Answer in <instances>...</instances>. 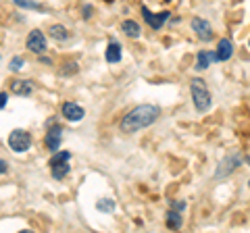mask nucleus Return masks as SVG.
<instances>
[{
	"instance_id": "f257e3e1",
	"label": "nucleus",
	"mask_w": 250,
	"mask_h": 233,
	"mask_svg": "<svg viewBox=\"0 0 250 233\" xmlns=\"http://www.w3.org/2000/svg\"><path fill=\"white\" fill-rule=\"evenodd\" d=\"M159 106H154V104H140L136 108H131V111L127 113L121 119V131L123 134H136V131L140 129H146V127H150L152 123L159 119Z\"/></svg>"
},
{
	"instance_id": "f03ea898",
	"label": "nucleus",
	"mask_w": 250,
	"mask_h": 233,
	"mask_svg": "<svg viewBox=\"0 0 250 233\" xmlns=\"http://www.w3.org/2000/svg\"><path fill=\"white\" fill-rule=\"evenodd\" d=\"M190 92H192V100H194V106H196L198 113H207L210 104H213V100H210V92L207 88L205 79H200V77H192L190 81Z\"/></svg>"
},
{
	"instance_id": "7ed1b4c3",
	"label": "nucleus",
	"mask_w": 250,
	"mask_h": 233,
	"mask_svg": "<svg viewBox=\"0 0 250 233\" xmlns=\"http://www.w3.org/2000/svg\"><path fill=\"white\" fill-rule=\"evenodd\" d=\"M9 148L13 152H27L31 148V134L25 129H13L9 134Z\"/></svg>"
},
{
	"instance_id": "20e7f679",
	"label": "nucleus",
	"mask_w": 250,
	"mask_h": 233,
	"mask_svg": "<svg viewBox=\"0 0 250 233\" xmlns=\"http://www.w3.org/2000/svg\"><path fill=\"white\" fill-rule=\"evenodd\" d=\"M242 158L240 154H231V156H225L221 162H219V167H217V171H215V179H221V177H228V175H231L233 171H236L240 165H242Z\"/></svg>"
},
{
	"instance_id": "39448f33",
	"label": "nucleus",
	"mask_w": 250,
	"mask_h": 233,
	"mask_svg": "<svg viewBox=\"0 0 250 233\" xmlns=\"http://www.w3.org/2000/svg\"><path fill=\"white\" fill-rule=\"evenodd\" d=\"M142 15H144V21L150 25L154 32H159V29L165 25V21L171 17V13L169 11H163V13H152L148 6H142Z\"/></svg>"
},
{
	"instance_id": "423d86ee",
	"label": "nucleus",
	"mask_w": 250,
	"mask_h": 233,
	"mask_svg": "<svg viewBox=\"0 0 250 233\" xmlns=\"http://www.w3.org/2000/svg\"><path fill=\"white\" fill-rule=\"evenodd\" d=\"M192 29H194V34H196V38L200 42H208V40H213V27H210V23L207 19H202V17H194L192 19Z\"/></svg>"
},
{
	"instance_id": "0eeeda50",
	"label": "nucleus",
	"mask_w": 250,
	"mask_h": 233,
	"mask_svg": "<svg viewBox=\"0 0 250 233\" xmlns=\"http://www.w3.org/2000/svg\"><path fill=\"white\" fill-rule=\"evenodd\" d=\"M25 44H27V48L31 52H36V54H44L46 52V36L40 32V29H34V32H29Z\"/></svg>"
},
{
	"instance_id": "6e6552de",
	"label": "nucleus",
	"mask_w": 250,
	"mask_h": 233,
	"mask_svg": "<svg viewBox=\"0 0 250 233\" xmlns=\"http://www.w3.org/2000/svg\"><path fill=\"white\" fill-rule=\"evenodd\" d=\"M61 115L65 116L67 121L77 123V121H82V119H83L85 111H83L80 104H75V102H65V104H62V108H61Z\"/></svg>"
},
{
	"instance_id": "1a4fd4ad",
	"label": "nucleus",
	"mask_w": 250,
	"mask_h": 233,
	"mask_svg": "<svg viewBox=\"0 0 250 233\" xmlns=\"http://www.w3.org/2000/svg\"><path fill=\"white\" fill-rule=\"evenodd\" d=\"M44 142H46V148H48L50 152H59L61 142H62V127L61 125L50 127L48 134H46V137H44Z\"/></svg>"
},
{
	"instance_id": "9d476101",
	"label": "nucleus",
	"mask_w": 250,
	"mask_h": 233,
	"mask_svg": "<svg viewBox=\"0 0 250 233\" xmlns=\"http://www.w3.org/2000/svg\"><path fill=\"white\" fill-rule=\"evenodd\" d=\"M213 63H217V52L213 50H200L196 54V71H205V69H208Z\"/></svg>"
},
{
	"instance_id": "9b49d317",
	"label": "nucleus",
	"mask_w": 250,
	"mask_h": 233,
	"mask_svg": "<svg viewBox=\"0 0 250 233\" xmlns=\"http://www.w3.org/2000/svg\"><path fill=\"white\" fill-rule=\"evenodd\" d=\"M233 57V44L229 38H223V40H219L217 44V60H221V63H225V60H229Z\"/></svg>"
},
{
	"instance_id": "f8f14e48",
	"label": "nucleus",
	"mask_w": 250,
	"mask_h": 233,
	"mask_svg": "<svg viewBox=\"0 0 250 233\" xmlns=\"http://www.w3.org/2000/svg\"><path fill=\"white\" fill-rule=\"evenodd\" d=\"M104 58H106V63H111V65H117L121 60V44L119 42H108L106 46V50H104Z\"/></svg>"
},
{
	"instance_id": "ddd939ff",
	"label": "nucleus",
	"mask_w": 250,
	"mask_h": 233,
	"mask_svg": "<svg viewBox=\"0 0 250 233\" xmlns=\"http://www.w3.org/2000/svg\"><path fill=\"white\" fill-rule=\"evenodd\" d=\"M11 92L17 96H29L31 92H34V85H31V81H27V79H15L11 83Z\"/></svg>"
},
{
	"instance_id": "4468645a",
	"label": "nucleus",
	"mask_w": 250,
	"mask_h": 233,
	"mask_svg": "<svg viewBox=\"0 0 250 233\" xmlns=\"http://www.w3.org/2000/svg\"><path fill=\"white\" fill-rule=\"evenodd\" d=\"M165 225H167V229H179L184 225V219H182V214H179L177 211H171L165 214Z\"/></svg>"
},
{
	"instance_id": "2eb2a0df",
	"label": "nucleus",
	"mask_w": 250,
	"mask_h": 233,
	"mask_svg": "<svg viewBox=\"0 0 250 233\" xmlns=\"http://www.w3.org/2000/svg\"><path fill=\"white\" fill-rule=\"evenodd\" d=\"M69 160H62V162H57V165H50V173H52V177L54 179H62V177H67L69 175Z\"/></svg>"
},
{
	"instance_id": "dca6fc26",
	"label": "nucleus",
	"mask_w": 250,
	"mask_h": 233,
	"mask_svg": "<svg viewBox=\"0 0 250 233\" xmlns=\"http://www.w3.org/2000/svg\"><path fill=\"white\" fill-rule=\"evenodd\" d=\"M48 36L57 42H67L69 40V32H67V27H62V25H50Z\"/></svg>"
},
{
	"instance_id": "f3484780",
	"label": "nucleus",
	"mask_w": 250,
	"mask_h": 233,
	"mask_svg": "<svg viewBox=\"0 0 250 233\" xmlns=\"http://www.w3.org/2000/svg\"><path fill=\"white\" fill-rule=\"evenodd\" d=\"M121 29H123V34L127 36V38H140V25L136 21H131V19H127V21H123L121 23Z\"/></svg>"
},
{
	"instance_id": "a211bd4d",
	"label": "nucleus",
	"mask_w": 250,
	"mask_h": 233,
	"mask_svg": "<svg viewBox=\"0 0 250 233\" xmlns=\"http://www.w3.org/2000/svg\"><path fill=\"white\" fill-rule=\"evenodd\" d=\"M13 2L17 6H21V9H27V11H46L40 2H34V0H13Z\"/></svg>"
},
{
	"instance_id": "6ab92c4d",
	"label": "nucleus",
	"mask_w": 250,
	"mask_h": 233,
	"mask_svg": "<svg viewBox=\"0 0 250 233\" xmlns=\"http://www.w3.org/2000/svg\"><path fill=\"white\" fill-rule=\"evenodd\" d=\"M96 208L100 213H113L115 211V200L113 198H100L96 202Z\"/></svg>"
},
{
	"instance_id": "aec40b11",
	"label": "nucleus",
	"mask_w": 250,
	"mask_h": 233,
	"mask_svg": "<svg viewBox=\"0 0 250 233\" xmlns=\"http://www.w3.org/2000/svg\"><path fill=\"white\" fill-rule=\"evenodd\" d=\"M62 160H71V152L62 150V152H59V154H54V156L50 158V165H57V162H62Z\"/></svg>"
},
{
	"instance_id": "412c9836",
	"label": "nucleus",
	"mask_w": 250,
	"mask_h": 233,
	"mask_svg": "<svg viewBox=\"0 0 250 233\" xmlns=\"http://www.w3.org/2000/svg\"><path fill=\"white\" fill-rule=\"evenodd\" d=\"M21 67H23V58H21V57H15L11 63H9V69H11V71H21Z\"/></svg>"
},
{
	"instance_id": "4be33fe9",
	"label": "nucleus",
	"mask_w": 250,
	"mask_h": 233,
	"mask_svg": "<svg viewBox=\"0 0 250 233\" xmlns=\"http://www.w3.org/2000/svg\"><path fill=\"white\" fill-rule=\"evenodd\" d=\"M69 67H65V69H61V73L62 75H71V73H77V69H80V67H77V63H67Z\"/></svg>"
},
{
	"instance_id": "5701e85b",
	"label": "nucleus",
	"mask_w": 250,
	"mask_h": 233,
	"mask_svg": "<svg viewBox=\"0 0 250 233\" xmlns=\"http://www.w3.org/2000/svg\"><path fill=\"white\" fill-rule=\"evenodd\" d=\"M171 208H173V211H177V213H182L184 208H186V202H182V200H177V202H171Z\"/></svg>"
},
{
	"instance_id": "b1692460",
	"label": "nucleus",
	"mask_w": 250,
	"mask_h": 233,
	"mask_svg": "<svg viewBox=\"0 0 250 233\" xmlns=\"http://www.w3.org/2000/svg\"><path fill=\"white\" fill-rule=\"evenodd\" d=\"M92 13H94L92 4H83V19H85V21H88V19L92 17Z\"/></svg>"
},
{
	"instance_id": "393cba45",
	"label": "nucleus",
	"mask_w": 250,
	"mask_h": 233,
	"mask_svg": "<svg viewBox=\"0 0 250 233\" xmlns=\"http://www.w3.org/2000/svg\"><path fill=\"white\" fill-rule=\"evenodd\" d=\"M6 102H9V94H4V92H0V108H4Z\"/></svg>"
},
{
	"instance_id": "a878e982",
	"label": "nucleus",
	"mask_w": 250,
	"mask_h": 233,
	"mask_svg": "<svg viewBox=\"0 0 250 233\" xmlns=\"http://www.w3.org/2000/svg\"><path fill=\"white\" fill-rule=\"evenodd\" d=\"M6 171H9V167H6V162L0 158V173H6Z\"/></svg>"
},
{
	"instance_id": "bb28decb",
	"label": "nucleus",
	"mask_w": 250,
	"mask_h": 233,
	"mask_svg": "<svg viewBox=\"0 0 250 233\" xmlns=\"http://www.w3.org/2000/svg\"><path fill=\"white\" fill-rule=\"evenodd\" d=\"M40 63H44V65H52V60H50L48 57H42V54H40Z\"/></svg>"
},
{
	"instance_id": "cd10ccee",
	"label": "nucleus",
	"mask_w": 250,
	"mask_h": 233,
	"mask_svg": "<svg viewBox=\"0 0 250 233\" xmlns=\"http://www.w3.org/2000/svg\"><path fill=\"white\" fill-rule=\"evenodd\" d=\"M246 160H248V165H250V156H246Z\"/></svg>"
},
{
	"instance_id": "c85d7f7f",
	"label": "nucleus",
	"mask_w": 250,
	"mask_h": 233,
	"mask_svg": "<svg viewBox=\"0 0 250 233\" xmlns=\"http://www.w3.org/2000/svg\"><path fill=\"white\" fill-rule=\"evenodd\" d=\"M248 46H250V40H248Z\"/></svg>"
},
{
	"instance_id": "c756f323",
	"label": "nucleus",
	"mask_w": 250,
	"mask_h": 233,
	"mask_svg": "<svg viewBox=\"0 0 250 233\" xmlns=\"http://www.w3.org/2000/svg\"><path fill=\"white\" fill-rule=\"evenodd\" d=\"M248 185H250V181H248Z\"/></svg>"
}]
</instances>
